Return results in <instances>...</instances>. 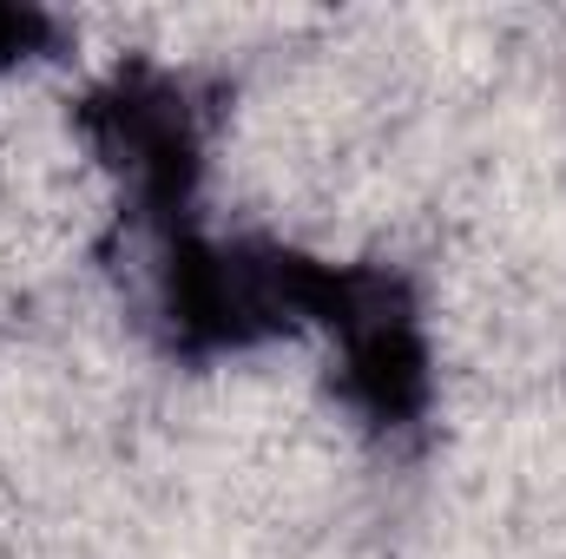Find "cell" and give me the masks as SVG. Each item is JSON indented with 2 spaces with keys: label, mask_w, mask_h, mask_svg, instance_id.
Here are the masks:
<instances>
[{
  "label": "cell",
  "mask_w": 566,
  "mask_h": 559,
  "mask_svg": "<svg viewBox=\"0 0 566 559\" xmlns=\"http://www.w3.org/2000/svg\"><path fill=\"white\" fill-rule=\"evenodd\" d=\"M40 40H46V20H40V13H27V7H0V66L27 60Z\"/></svg>",
  "instance_id": "6da1fadb"
}]
</instances>
